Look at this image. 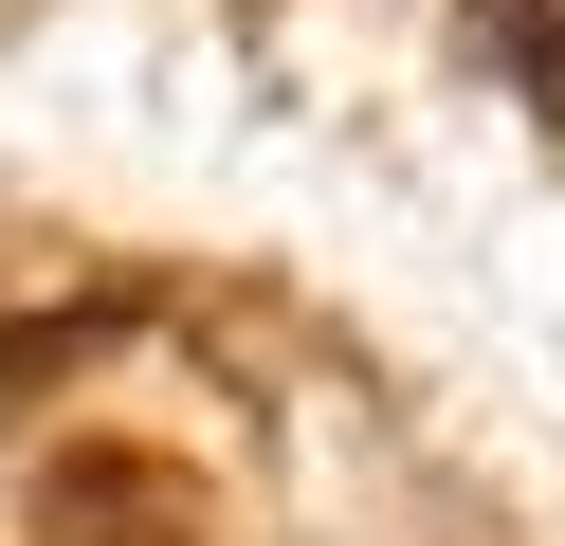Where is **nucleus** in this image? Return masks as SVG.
<instances>
[{
	"mask_svg": "<svg viewBox=\"0 0 565 546\" xmlns=\"http://www.w3.org/2000/svg\"><path fill=\"white\" fill-rule=\"evenodd\" d=\"M475 55L511 73V92H547V109H565V0H475Z\"/></svg>",
	"mask_w": 565,
	"mask_h": 546,
	"instance_id": "1",
	"label": "nucleus"
}]
</instances>
